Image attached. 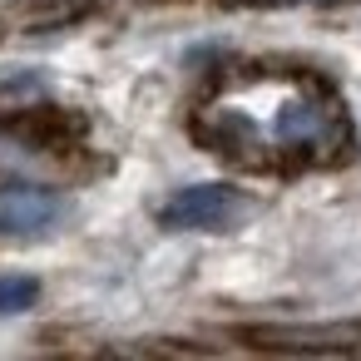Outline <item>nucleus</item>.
Listing matches in <instances>:
<instances>
[{
    "label": "nucleus",
    "mask_w": 361,
    "mask_h": 361,
    "mask_svg": "<svg viewBox=\"0 0 361 361\" xmlns=\"http://www.w3.org/2000/svg\"><path fill=\"white\" fill-rule=\"evenodd\" d=\"M247 213H252V198L243 188H233V183H193V188H178L164 203L159 218L169 228H198V233H208V228H233Z\"/></svg>",
    "instance_id": "nucleus-1"
},
{
    "label": "nucleus",
    "mask_w": 361,
    "mask_h": 361,
    "mask_svg": "<svg viewBox=\"0 0 361 361\" xmlns=\"http://www.w3.org/2000/svg\"><path fill=\"white\" fill-rule=\"evenodd\" d=\"M65 203L60 193L50 188H35V183H11L0 188V233L6 238H35V233H50L60 223Z\"/></svg>",
    "instance_id": "nucleus-2"
},
{
    "label": "nucleus",
    "mask_w": 361,
    "mask_h": 361,
    "mask_svg": "<svg viewBox=\"0 0 361 361\" xmlns=\"http://www.w3.org/2000/svg\"><path fill=\"white\" fill-rule=\"evenodd\" d=\"M35 302H40V282L30 272H6V277H0V317L30 312Z\"/></svg>",
    "instance_id": "nucleus-3"
},
{
    "label": "nucleus",
    "mask_w": 361,
    "mask_h": 361,
    "mask_svg": "<svg viewBox=\"0 0 361 361\" xmlns=\"http://www.w3.org/2000/svg\"><path fill=\"white\" fill-rule=\"evenodd\" d=\"M238 11H287V6H336V0H223Z\"/></svg>",
    "instance_id": "nucleus-4"
}]
</instances>
